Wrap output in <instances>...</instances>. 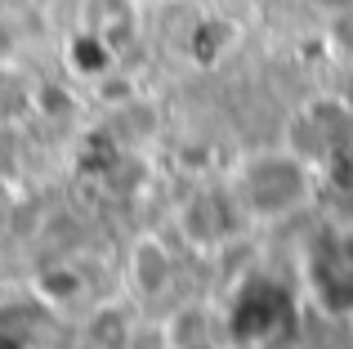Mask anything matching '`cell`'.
Here are the masks:
<instances>
[{
  "instance_id": "6da1fadb",
  "label": "cell",
  "mask_w": 353,
  "mask_h": 349,
  "mask_svg": "<svg viewBox=\"0 0 353 349\" xmlns=\"http://www.w3.org/2000/svg\"><path fill=\"white\" fill-rule=\"evenodd\" d=\"M233 201L250 219H291L313 201V161L295 148H268L241 166Z\"/></svg>"
},
{
  "instance_id": "7a4b0ae2",
  "label": "cell",
  "mask_w": 353,
  "mask_h": 349,
  "mask_svg": "<svg viewBox=\"0 0 353 349\" xmlns=\"http://www.w3.org/2000/svg\"><path fill=\"white\" fill-rule=\"evenodd\" d=\"M295 152H304L309 161L318 157H349L353 152V108L322 99L304 112V139L295 143Z\"/></svg>"
},
{
  "instance_id": "3957f363",
  "label": "cell",
  "mask_w": 353,
  "mask_h": 349,
  "mask_svg": "<svg viewBox=\"0 0 353 349\" xmlns=\"http://www.w3.org/2000/svg\"><path fill=\"white\" fill-rule=\"evenodd\" d=\"M233 215H241L237 201H224V197H215V192H201V197H192V206L183 210V233H188L197 246H215V242L228 237Z\"/></svg>"
},
{
  "instance_id": "277c9868",
  "label": "cell",
  "mask_w": 353,
  "mask_h": 349,
  "mask_svg": "<svg viewBox=\"0 0 353 349\" xmlns=\"http://www.w3.org/2000/svg\"><path fill=\"white\" fill-rule=\"evenodd\" d=\"M170 273H174V260H170V251H165L161 242H139V251H134V282H139V291L143 296H157V291H165V282H170Z\"/></svg>"
},
{
  "instance_id": "5b68a950",
  "label": "cell",
  "mask_w": 353,
  "mask_h": 349,
  "mask_svg": "<svg viewBox=\"0 0 353 349\" xmlns=\"http://www.w3.org/2000/svg\"><path fill=\"white\" fill-rule=\"evenodd\" d=\"M331 32H336V41H340V50L353 59V9H345V14H336L331 18Z\"/></svg>"
},
{
  "instance_id": "8992f818",
  "label": "cell",
  "mask_w": 353,
  "mask_h": 349,
  "mask_svg": "<svg viewBox=\"0 0 353 349\" xmlns=\"http://www.w3.org/2000/svg\"><path fill=\"white\" fill-rule=\"evenodd\" d=\"M313 9L327 14V18H336V14H345V9H353V0H313Z\"/></svg>"
}]
</instances>
